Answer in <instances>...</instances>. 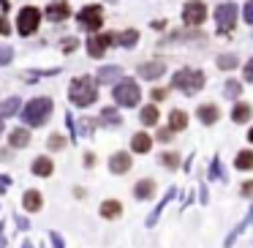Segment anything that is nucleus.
I'll return each instance as SVG.
<instances>
[{
	"instance_id": "15",
	"label": "nucleus",
	"mask_w": 253,
	"mask_h": 248,
	"mask_svg": "<svg viewBox=\"0 0 253 248\" xmlns=\"http://www.w3.org/2000/svg\"><path fill=\"white\" fill-rule=\"evenodd\" d=\"M33 172H36V175H41V177L52 175V161L46 158V155H41V158H36V161H33Z\"/></svg>"
},
{
	"instance_id": "21",
	"label": "nucleus",
	"mask_w": 253,
	"mask_h": 248,
	"mask_svg": "<svg viewBox=\"0 0 253 248\" xmlns=\"http://www.w3.org/2000/svg\"><path fill=\"white\" fill-rule=\"evenodd\" d=\"M139 120H142L144 126H155V123H158V109H155V106H144Z\"/></svg>"
},
{
	"instance_id": "34",
	"label": "nucleus",
	"mask_w": 253,
	"mask_h": 248,
	"mask_svg": "<svg viewBox=\"0 0 253 248\" xmlns=\"http://www.w3.org/2000/svg\"><path fill=\"white\" fill-rule=\"evenodd\" d=\"M245 22L253 25V0H248V6H245Z\"/></svg>"
},
{
	"instance_id": "1",
	"label": "nucleus",
	"mask_w": 253,
	"mask_h": 248,
	"mask_svg": "<svg viewBox=\"0 0 253 248\" xmlns=\"http://www.w3.org/2000/svg\"><path fill=\"white\" fill-rule=\"evenodd\" d=\"M95 82L90 77H79V79H74L71 82V101L74 104H79V106H90L95 101Z\"/></svg>"
},
{
	"instance_id": "16",
	"label": "nucleus",
	"mask_w": 253,
	"mask_h": 248,
	"mask_svg": "<svg viewBox=\"0 0 253 248\" xmlns=\"http://www.w3.org/2000/svg\"><path fill=\"white\" fill-rule=\"evenodd\" d=\"M199 117H202V123H215L218 120V106H212V104L199 106Z\"/></svg>"
},
{
	"instance_id": "20",
	"label": "nucleus",
	"mask_w": 253,
	"mask_h": 248,
	"mask_svg": "<svg viewBox=\"0 0 253 248\" xmlns=\"http://www.w3.org/2000/svg\"><path fill=\"white\" fill-rule=\"evenodd\" d=\"M153 191H155L153 180H142V183L136 186V191H133V194H136V199H150V197H153Z\"/></svg>"
},
{
	"instance_id": "33",
	"label": "nucleus",
	"mask_w": 253,
	"mask_h": 248,
	"mask_svg": "<svg viewBox=\"0 0 253 248\" xmlns=\"http://www.w3.org/2000/svg\"><path fill=\"white\" fill-rule=\"evenodd\" d=\"M158 139H161V142H171V128H161Z\"/></svg>"
},
{
	"instance_id": "12",
	"label": "nucleus",
	"mask_w": 253,
	"mask_h": 248,
	"mask_svg": "<svg viewBox=\"0 0 253 248\" xmlns=\"http://www.w3.org/2000/svg\"><path fill=\"white\" fill-rule=\"evenodd\" d=\"M161 74H166V66L161 60H153V63H144L142 66V77L144 79H158Z\"/></svg>"
},
{
	"instance_id": "35",
	"label": "nucleus",
	"mask_w": 253,
	"mask_h": 248,
	"mask_svg": "<svg viewBox=\"0 0 253 248\" xmlns=\"http://www.w3.org/2000/svg\"><path fill=\"white\" fill-rule=\"evenodd\" d=\"M245 79H248V82H253V57L248 60V66H245Z\"/></svg>"
},
{
	"instance_id": "23",
	"label": "nucleus",
	"mask_w": 253,
	"mask_h": 248,
	"mask_svg": "<svg viewBox=\"0 0 253 248\" xmlns=\"http://www.w3.org/2000/svg\"><path fill=\"white\" fill-rule=\"evenodd\" d=\"M237 169H253V153L251 150H242L237 155Z\"/></svg>"
},
{
	"instance_id": "22",
	"label": "nucleus",
	"mask_w": 253,
	"mask_h": 248,
	"mask_svg": "<svg viewBox=\"0 0 253 248\" xmlns=\"http://www.w3.org/2000/svg\"><path fill=\"white\" fill-rule=\"evenodd\" d=\"M41 207V194L39 191H28L25 194V210H39Z\"/></svg>"
},
{
	"instance_id": "29",
	"label": "nucleus",
	"mask_w": 253,
	"mask_h": 248,
	"mask_svg": "<svg viewBox=\"0 0 253 248\" xmlns=\"http://www.w3.org/2000/svg\"><path fill=\"white\" fill-rule=\"evenodd\" d=\"M161 164H164V166H169V169H177L180 158H177L174 153H164V155H161Z\"/></svg>"
},
{
	"instance_id": "28",
	"label": "nucleus",
	"mask_w": 253,
	"mask_h": 248,
	"mask_svg": "<svg viewBox=\"0 0 253 248\" xmlns=\"http://www.w3.org/2000/svg\"><path fill=\"white\" fill-rule=\"evenodd\" d=\"M218 66L223 68V71H229V68L237 66V57H234V55H220V57H218Z\"/></svg>"
},
{
	"instance_id": "9",
	"label": "nucleus",
	"mask_w": 253,
	"mask_h": 248,
	"mask_svg": "<svg viewBox=\"0 0 253 248\" xmlns=\"http://www.w3.org/2000/svg\"><path fill=\"white\" fill-rule=\"evenodd\" d=\"M112 41H115V36H109V33H101L98 36V33H95V36H90V41H87V52L93 57H101L106 50H109Z\"/></svg>"
},
{
	"instance_id": "6",
	"label": "nucleus",
	"mask_w": 253,
	"mask_h": 248,
	"mask_svg": "<svg viewBox=\"0 0 253 248\" xmlns=\"http://www.w3.org/2000/svg\"><path fill=\"white\" fill-rule=\"evenodd\" d=\"M215 22H218L220 33H231L234 25H237V6L234 3H223V6H218V11H215Z\"/></svg>"
},
{
	"instance_id": "25",
	"label": "nucleus",
	"mask_w": 253,
	"mask_h": 248,
	"mask_svg": "<svg viewBox=\"0 0 253 248\" xmlns=\"http://www.w3.org/2000/svg\"><path fill=\"white\" fill-rule=\"evenodd\" d=\"M231 117H234L237 123H245L248 117H251V106H248V104H237L234 112H231Z\"/></svg>"
},
{
	"instance_id": "26",
	"label": "nucleus",
	"mask_w": 253,
	"mask_h": 248,
	"mask_svg": "<svg viewBox=\"0 0 253 248\" xmlns=\"http://www.w3.org/2000/svg\"><path fill=\"white\" fill-rule=\"evenodd\" d=\"M136 39H139V33H136V30H126V33H123V36H117V44H123V47H133V44H136Z\"/></svg>"
},
{
	"instance_id": "3",
	"label": "nucleus",
	"mask_w": 253,
	"mask_h": 248,
	"mask_svg": "<svg viewBox=\"0 0 253 248\" xmlns=\"http://www.w3.org/2000/svg\"><path fill=\"white\" fill-rule=\"evenodd\" d=\"M49 115H52V101L49 99H33L25 106V123H28V126H44Z\"/></svg>"
},
{
	"instance_id": "11",
	"label": "nucleus",
	"mask_w": 253,
	"mask_h": 248,
	"mask_svg": "<svg viewBox=\"0 0 253 248\" xmlns=\"http://www.w3.org/2000/svg\"><path fill=\"white\" fill-rule=\"evenodd\" d=\"M109 169L115 172V175L128 172V169H131V155H128V153H115V155H112V161H109Z\"/></svg>"
},
{
	"instance_id": "30",
	"label": "nucleus",
	"mask_w": 253,
	"mask_h": 248,
	"mask_svg": "<svg viewBox=\"0 0 253 248\" xmlns=\"http://www.w3.org/2000/svg\"><path fill=\"white\" fill-rule=\"evenodd\" d=\"M11 57H14V52L8 50V47H0V66H6V63L11 60Z\"/></svg>"
},
{
	"instance_id": "24",
	"label": "nucleus",
	"mask_w": 253,
	"mask_h": 248,
	"mask_svg": "<svg viewBox=\"0 0 253 248\" xmlns=\"http://www.w3.org/2000/svg\"><path fill=\"white\" fill-rule=\"evenodd\" d=\"M117 74H120V68H117V66H106V68H101V71H98V82H101V85H104V82H112Z\"/></svg>"
},
{
	"instance_id": "17",
	"label": "nucleus",
	"mask_w": 253,
	"mask_h": 248,
	"mask_svg": "<svg viewBox=\"0 0 253 248\" xmlns=\"http://www.w3.org/2000/svg\"><path fill=\"white\" fill-rule=\"evenodd\" d=\"M120 210H123V204L115 202V199L101 204V215H104V218H115V215H120Z\"/></svg>"
},
{
	"instance_id": "27",
	"label": "nucleus",
	"mask_w": 253,
	"mask_h": 248,
	"mask_svg": "<svg viewBox=\"0 0 253 248\" xmlns=\"http://www.w3.org/2000/svg\"><path fill=\"white\" fill-rule=\"evenodd\" d=\"M98 117H101V123H104V126H117V123H120V120H117V112L115 109H104Z\"/></svg>"
},
{
	"instance_id": "5",
	"label": "nucleus",
	"mask_w": 253,
	"mask_h": 248,
	"mask_svg": "<svg viewBox=\"0 0 253 248\" xmlns=\"http://www.w3.org/2000/svg\"><path fill=\"white\" fill-rule=\"evenodd\" d=\"M39 22H41V11H39V8L25 6L22 11H19V17H17V30L22 36H30V33L39 30Z\"/></svg>"
},
{
	"instance_id": "13",
	"label": "nucleus",
	"mask_w": 253,
	"mask_h": 248,
	"mask_svg": "<svg viewBox=\"0 0 253 248\" xmlns=\"http://www.w3.org/2000/svg\"><path fill=\"white\" fill-rule=\"evenodd\" d=\"M131 148L136 150V153H147V150L153 148V139H150L147 134H136V137L131 139Z\"/></svg>"
},
{
	"instance_id": "8",
	"label": "nucleus",
	"mask_w": 253,
	"mask_h": 248,
	"mask_svg": "<svg viewBox=\"0 0 253 248\" xmlns=\"http://www.w3.org/2000/svg\"><path fill=\"white\" fill-rule=\"evenodd\" d=\"M101 22H104L101 6H84L82 11H79V25H82L84 30H98Z\"/></svg>"
},
{
	"instance_id": "14",
	"label": "nucleus",
	"mask_w": 253,
	"mask_h": 248,
	"mask_svg": "<svg viewBox=\"0 0 253 248\" xmlns=\"http://www.w3.org/2000/svg\"><path fill=\"white\" fill-rule=\"evenodd\" d=\"M185 126H188V115H185V112H180V109H174V112H171V117H169V128H171V131H182Z\"/></svg>"
},
{
	"instance_id": "19",
	"label": "nucleus",
	"mask_w": 253,
	"mask_h": 248,
	"mask_svg": "<svg viewBox=\"0 0 253 248\" xmlns=\"http://www.w3.org/2000/svg\"><path fill=\"white\" fill-rule=\"evenodd\" d=\"M17 109H19V99L14 96V99H8V101H3V104H0V117H11Z\"/></svg>"
},
{
	"instance_id": "31",
	"label": "nucleus",
	"mask_w": 253,
	"mask_h": 248,
	"mask_svg": "<svg viewBox=\"0 0 253 248\" xmlns=\"http://www.w3.org/2000/svg\"><path fill=\"white\" fill-rule=\"evenodd\" d=\"M226 93H229V99L231 96H240V82H229L226 85Z\"/></svg>"
},
{
	"instance_id": "39",
	"label": "nucleus",
	"mask_w": 253,
	"mask_h": 248,
	"mask_svg": "<svg viewBox=\"0 0 253 248\" xmlns=\"http://www.w3.org/2000/svg\"><path fill=\"white\" fill-rule=\"evenodd\" d=\"M248 139H251V142H253V128H251V131H248Z\"/></svg>"
},
{
	"instance_id": "18",
	"label": "nucleus",
	"mask_w": 253,
	"mask_h": 248,
	"mask_svg": "<svg viewBox=\"0 0 253 248\" xmlns=\"http://www.w3.org/2000/svg\"><path fill=\"white\" fill-rule=\"evenodd\" d=\"M8 142H11L14 148H25V145L30 142V134L25 131V128H17V131H11V137H8Z\"/></svg>"
},
{
	"instance_id": "36",
	"label": "nucleus",
	"mask_w": 253,
	"mask_h": 248,
	"mask_svg": "<svg viewBox=\"0 0 253 248\" xmlns=\"http://www.w3.org/2000/svg\"><path fill=\"white\" fill-rule=\"evenodd\" d=\"M153 99H155V101H164V99H166V90H161V88L153 90Z\"/></svg>"
},
{
	"instance_id": "32",
	"label": "nucleus",
	"mask_w": 253,
	"mask_h": 248,
	"mask_svg": "<svg viewBox=\"0 0 253 248\" xmlns=\"http://www.w3.org/2000/svg\"><path fill=\"white\" fill-rule=\"evenodd\" d=\"M63 145H66V142H63V137H57V134H55V137L49 139V148H52V150H60Z\"/></svg>"
},
{
	"instance_id": "37",
	"label": "nucleus",
	"mask_w": 253,
	"mask_h": 248,
	"mask_svg": "<svg viewBox=\"0 0 253 248\" xmlns=\"http://www.w3.org/2000/svg\"><path fill=\"white\" fill-rule=\"evenodd\" d=\"M242 194H245V197H251V194H253V183H245V186H242Z\"/></svg>"
},
{
	"instance_id": "38",
	"label": "nucleus",
	"mask_w": 253,
	"mask_h": 248,
	"mask_svg": "<svg viewBox=\"0 0 253 248\" xmlns=\"http://www.w3.org/2000/svg\"><path fill=\"white\" fill-rule=\"evenodd\" d=\"M8 30V25H6V19H0V33H6Z\"/></svg>"
},
{
	"instance_id": "4",
	"label": "nucleus",
	"mask_w": 253,
	"mask_h": 248,
	"mask_svg": "<svg viewBox=\"0 0 253 248\" xmlns=\"http://www.w3.org/2000/svg\"><path fill=\"white\" fill-rule=\"evenodd\" d=\"M139 88L133 79H123L120 85H115V101L120 106H136L139 104Z\"/></svg>"
},
{
	"instance_id": "2",
	"label": "nucleus",
	"mask_w": 253,
	"mask_h": 248,
	"mask_svg": "<svg viewBox=\"0 0 253 248\" xmlns=\"http://www.w3.org/2000/svg\"><path fill=\"white\" fill-rule=\"evenodd\" d=\"M174 88L182 90V93H199L204 88V74L196 71V68H182L180 74H174Z\"/></svg>"
},
{
	"instance_id": "10",
	"label": "nucleus",
	"mask_w": 253,
	"mask_h": 248,
	"mask_svg": "<svg viewBox=\"0 0 253 248\" xmlns=\"http://www.w3.org/2000/svg\"><path fill=\"white\" fill-rule=\"evenodd\" d=\"M68 14H71V11H68V3H66V0H52L49 8H46V17H49L52 22H63Z\"/></svg>"
},
{
	"instance_id": "7",
	"label": "nucleus",
	"mask_w": 253,
	"mask_h": 248,
	"mask_svg": "<svg viewBox=\"0 0 253 248\" xmlns=\"http://www.w3.org/2000/svg\"><path fill=\"white\" fill-rule=\"evenodd\" d=\"M204 19H207V6H204L202 0L185 3V8H182V22L185 25H202Z\"/></svg>"
}]
</instances>
